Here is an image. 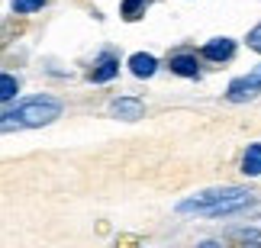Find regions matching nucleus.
Instances as JSON below:
<instances>
[{
    "instance_id": "nucleus-1",
    "label": "nucleus",
    "mask_w": 261,
    "mask_h": 248,
    "mask_svg": "<svg viewBox=\"0 0 261 248\" xmlns=\"http://www.w3.org/2000/svg\"><path fill=\"white\" fill-rule=\"evenodd\" d=\"M58 116H62V103L58 100H52V97H29V100L16 103V110H4V132L48 126Z\"/></svg>"
},
{
    "instance_id": "nucleus-2",
    "label": "nucleus",
    "mask_w": 261,
    "mask_h": 248,
    "mask_svg": "<svg viewBox=\"0 0 261 248\" xmlns=\"http://www.w3.org/2000/svg\"><path fill=\"white\" fill-rule=\"evenodd\" d=\"M236 194H245V187H210V190H200L194 197H187V200H180L177 203V213H197V216H203L206 210H213L216 203H223V200H229V197H236Z\"/></svg>"
},
{
    "instance_id": "nucleus-3",
    "label": "nucleus",
    "mask_w": 261,
    "mask_h": 248,
    "mask_svg": "<svg viewBox=\"0 0 261 248\" xmlns=\"http://www.w3.org/2000/svg\"><path fill=\"white\" fill-rule=\"evenodd\" d=\"M261 94V65H255L248 74H242V77H236L232 84H229V91H226V97L232 103H245V100H255V97Z\"/></svg>"
},
{
    "instance_id": "nucleus-4",
    "label": "nucleus",
    "mask_w": 261,
    "mask_h": 248,
    "mask_svg": "<svg viewBox=\"0 0 261 248\" xmlns=\"http://www.w3.org/2000/svg\"><path fill=\"white\" fill-rule=\"evenodd\" d=\"M142 113H145V103L139 100V97H116V100L110 103V116H116V120H123V123L142 120Z\"/></svg>"
},
{
    "instance_id": "nucleus-5",
    "label": "nucleus",
    "mask_w": 261,
    "mask_h": 248,
    "mask_svg": "<svg viewBox=\"0 0 261 248\" xmlns=\"http://www.w3.org/2000/svg\"><path fill=\"white\" fill-rule=\"evenodd\" d=\"M129 71L136 77H152L158 71V58L148 52H136V55H129Z\"/></svg>"
},
{
    "instance_id": "nucleus-6",
    "label": "nucleus",
    "mask_w": 261,
    "mask_h": 248,
    "mask_svg": "<svg viewBox=\"0 0 261 248\" xmlns=\"http://www.w3.org/2000/svg\"><path fill=\"white\" fill-rule=\"evenodd\" d=\"M232 52H236V42L232 39H210V42L203 45V55L210 58V62H226V58H232Z\"/></svg>"
},
{
    "instance_id": "nucleus-7",
    "label": "nucleus",
    "mask_w": 261,
    "mask_h": 248,
    "mask_svg": "<svg viewBox=\"0 0 261 248\" xmlns=\"http://www.w3.org/2000/svg\"><path fill=\"white\" fill-rule=\"evenodd\" d=\"M116 74H119V62L107 55V58H100V65L90 71V81H94V84H107V81H113Z\"/></svg>"
},
{
    "instance_id": "nucleus-8",
    "label": "nucleus",
    "mask_w": 261,
    "mask_h": 248,
    "mask_svg": "<svg viewBox=\"0 0 261 248\" xmlns=\"http://www.w3.org/2000/svg\"><path fill=\"white\" fill-rule=\"evenodd\" d=\"M242 174L245 177H261V142L248 145V152L242 158Z\"/></svg>"
},
{
    "instance_id": "nucleus-9",
    "label": "nucleus",
    "mask_w": 261,
    "mask_h": 248,
    "mask_svg": "<svg viewBox=\"0 0 261 248\" xmlns=\"http://www.w3.org/2000/svg\"><path fill=\"white\" fill-rule=\"evenodd\" d=\"M171 71L180 74V77H197L200 68H197V58L194 55H174L171 58Z\"/></svg>"
},
{
    "instance_id": "nucleus-10",
    "label": "nucleus",
    "mask_w": 261,
    "mask_h": 248,
    "mask_svg": "<svg viewBox=\"0 0 261 248\" xmlns=\"http://www.w3.org/2000/svg\"><path fill=\"white\" fill-rule=\"evenodd\" d=\"M16 94H19V84H16V77H13V74H4V77H0V100H4V103H10Z\"/></svg>"
},
{
    "instance_id": "nucleus-11",
    "label": "nucleus",
    "mask_w": 261,
    "mask_h": 248,
    "mask_svg": "<svg viewBox=\"0 0 261 248\" xmlns=\"http://www.w3.org/2000/svg\"><path fill=\"white\" fill-rule=\"evenodd\" d=\"M45 0H13V10L16 13H36V10H42Z\"/></svg>"
},
{
    "instance_id": "nucleus-12",
    "label": "nucleus",
    "mask_w": 261,
    "mask_h": 248,
    "mask_svg": "<svg viewBox=\"0 0 261 248\" xmlns=\"http://www.w3.org/2000/svg\"><path fill=\"white\" fill-rule=\"evenodd\" d=\"M142 7H145V0H123V16L126 19H136Z\"/></svg>"
},
{
    "instance_id": "nucleus-13",
    "label": "nucleus",
    "mask_w": 261,
    "mask_h": 248,
    "mask_svg": "<svg viewBox=\"0 0 261 248\" xmlns=\"http://www.w3.org/2000/svg\"><path fill=\"white\" fill-rule=\"evenodd\" d=\"M232 235H236V239H245V242H261V232L258 229H236Z\"/></svg>"
},
{
    "instance_id": "nucleus-14",
    "label": "nucleus",
    "mask_w": 261,
    "mask_h": 248,
    "mask_svg": "<svg viewBox=\"0 0 261 248\" xmlns=\"http://www.w3.org/2000/svg\"><path fill=\"white\" fill-rule=\"evenodd\" d=\"M245 42H248V48H255V52H261V23L252 29V33H248V39H245Z\"/></svg>"
}]
</instances>
